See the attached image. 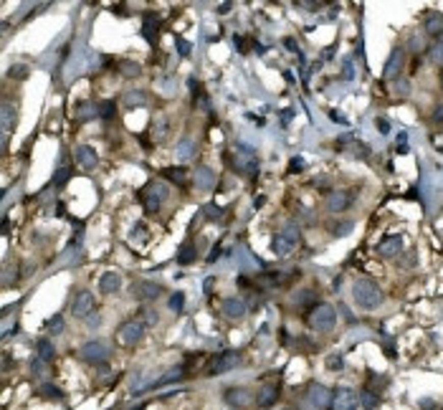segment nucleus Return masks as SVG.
I'll list each match as a JSON object with an SVG mask.
<instances>
[{"instance_id": "obj_1", "label": "nucleus", "mask_w": 443, "mask_h": 410, "mask_svg": "<svg viewBox=\"0 0 443 410\" xmlns=\"http://www.w3.org/2000/svg\"><path fill=\"white\" fill-rule=\"evenodd\" d=\"M352 296H355L357 306H362V309H375V306L382 304V291H380V286H377L375 281H370V278H357V281H355Z\"/></svg>"}, {"instance_id": "obj_2", "label": "nucleus", "mask_w": 443, "mask_h": 410, "mask_svg": "<svg viewBox=\"0 0 443 410\" xmlns=\"http://www.w3.org/2000/svg\"><path fill=\"white\" fill-rule=\"evenodd\" d=\"M167 195H170L167 185H165V183H157V180H149L147 185H145V188L137 193L140 203H142V208H145L147 213H157V210H160V205L167 200Z\"/></svg>"}, {"instance_id": "obj_3", "label": "nucleus", "mask_w": 443, "mask_h": 410, "mask_svg": "<svg viewBox=\"0 0 443 410\" xmlns=\"http://www.w3.org/2000/svg\"><path fill=\"white\" fill-rule=\"evenodd\" d=\"M230 167L238 175H253L258 167V155L248 144H236V157H230Z\"/></svg>"}, {"instance_id": "obj_4", "label": "nucleus", "mask_w": 443, "mask_h": 410, "mask_svg": "<svg viewBox=\"0 0 443 410\" xmlns=\"http://www.w3.org/2000/svg\"><path fill=\"white\" fill-rule=\"evenodd\" d=\"M337 324V312L334 306L329 304H317L311 312H309V327L317 329V332H332Z\"/></svg>"}, {"instance_id": "obj_5", "label": "nucleus", "mask_w": 443, "mask_h": 410, "mask_svg": "<svg viewBox=\"0 0 443 410\" xmlns=\"http://www.w3.org/2000/svg\"><path fill=\"white\" fill-rule=\"evenodd\" d=\"M299 241H301V236H299V228H296V225H289L286 230H281L279 236H274V241H271V248H274V253H276V256L286 259V256H292L296 248H299Z\"/></svg>"}, {"instance_id": "obj_6", "label": "nucleus", "mask_w": 443, "mask_h": 410, "mask_svg": "<svg viewBox=\"0 0 443 410\" xmlns=\"http://www.w3.org/2000/svg\"><path fill=\"white\" fill-rule=\"evenodd\" d=\"M145 329H147V324L142 319H127L117 329V342L122 347H137L140 342L145 340Z\"/></svg>"}, {"instance_id": "obj_7", "label": "nucleus", "mask_w": 443, "mask_h": 410, "mask_svg": "<svg viewBox=\"0 0 443 410\" xmlns=\"http://www.w3.org/2000/svg\"><path fill=\"white\" fill-rule=\"evenodd\" d=\"M241 365V352L236 349H225L221 354H216L208 365V375H223V372H230Z\"/></svg>"}, {"instance_id": "obj_8", "label": "nucleus", "mask_w": 443, "mask_h": 410, "mask_svg": "<svg viewBox=\"0 0 443 410\" xmlns=\"http://www.w3.org/2000/svg\"><path fill=\"white\" fill-rule=\"evenodd\" d=\"M357 405H360V395H357L352 388H340V390H334L332 410H357Z\"/></svg>"}, {"instance_id": "obj_9", "label": "nucleus", "mask_w": 443, "mask_h": 410, "mask_svg": "<svg viewBox=\"0 0 443 410\" xmlns=\"http://www.w3.org/2000/svg\"><path fill=\"white\" fill-rule=\"evenodd\" d=\"M94 309H96V304H94V296H91L89 291H79V294L74 296V301H71V312H74L76 319H86V317H91Z\"/></svg>"}, {"instance_id": "obj_10", "label": "nucleus", "mask_w": 443, "mask_h": 410, "mask_svg": "<svg viewBox=\"0 0 443 410\" xmlns=\"http://www.w3.org/2000/svg\"><path fill=\"white\" fill-rule=\"evenodd\" d=\"M79 354H81L84 362H91V365H99V362H107V360H109V349H107V344H101V342H89V344H84Z\"/></svg>"}, {"instance_id": "obj_11", "label": "nucleus", "mask_w": 443, "mask_h": 410, "mask_svg": "<svg viewBox=\"0 0 443 410\" xmlns=\"http://www.w3.org/2000/svg\"><path fill=\"white\" fill-rule=\"evenodd\" d=\"M332 398H334V395H332L324 385H311V390H309V403H311L314 410L332 408Z\"/></svg>"}, {"instance_id": "obj_12", "label": "nucleus", "mask_w": 443, "mask_h": 410, "mask_svg": "<svg viewBox=\"0 0 443 410\" xmlns=\"http://www.w3.org/2000/svg\"><path fill=\"white\" fill-rule=\"evenodd\" d=\"M74 157H76V162H79V167H84V170H94L99 165V155L89 144H79L74 149Z\"/></svg>"}, {"instance_id": "obj_13", "label": "nucleus", "mask_w": 443, "mask_h": 410, "mask_svg": "<svg viewBox=\"0 0 443 410\" xmlns=\"http://www.w3.org/2000/svg\"><path fill=\"white\" fill-rule=\"evenodd\" d=\"M400 251H403V236H387V238H382L380 246H377V253H380L382 259H393V256H398Z\"/></svg>"}, {"instance_id": "obj_14", "label": "nucleus", "mask_w": 443, "mask_h": 410, "mask_svg": "<svg viewBox=\"0 0 443 410\" xmlns=\"http://www.w3.org/2000/svg\"><path fill=\"white\" fill-rule=\"evenodd\" d=\"M160 291H162V286L154 284V281H137V284H135V296H137L140 301H152V299H157Z\"/></svg>"}, {"instance_id": "obj_15", "label": "nucleus", "mask_w": 443, "mask_h": 410, "mask_svg": "<svg viewBox=\"0 0 443 410\" xmlns=\"http://www.w3.org/2000/svg\"><path fill=\"white\" fill-rule=\"evenodd\" d=\"M221 309L225 317H230V319H241L243 314H246V301L243 299H236V296H228V299H223L221 301Z\"/></svg>"}, {"instance_id": "obj_16", "label": "nucleus", "mask_w": 443, "mask_h": 410, "mask_svg": "<svg viewBox=\"0 0 443 410\" xmlns=\"http://www.w3.org/2000/svg\"><path fill=\"white\" fill-rule=\"evenodd\" d=\"M350 200H352V195L345 193V190H329V193H327V208H329L332 213L345 210V208L350 205Z\"/></svg>"}, {"instance_id": "obj_17", "label": "nucleus", "mask_w": 443, "mask_h": 410, "mask_svg": "<svg viewBox=\"0 0 443 410\" xmlns=\"http://www.w3.org/2000/svg\"><path fill=\"white\" fill-rule=\"evenodd\" d=\"M225 403L233 405V408H246V405L251 403V393H248L246 388H230V390L225 393Z\"/></svg>"}, {"instance_id": "obj_18", "label": "nucleus", "mask_w": 443, "mask_h": 410, "mask_svg": "<svg viewBox=\"0 0 443 410\" xmlns=\"http://www.w3.org/2000/svg\"><path fill=\"white\" fill-rule=\"evenodd\" d=\"M400 68H403V48H395L382 68V79H395L400 73Z\"/></svg>"}, {"instance_id": "obj_19", "label": "nucleus", "mask_w": 443, "mask_h": 410, "mask_svg": "<svg viewBox=\"0 0 443 410\" xmlns=\"http://www.w3.org/2000/svg\"><path fill=\"white\" fill-rule=\"evenodd\" d=\"M122 289V276L114 271H107L101 273V278H99V291H104V294H114V291H119Z\"/></svg>"}, {"instance_id": "obj_20", "label": "nucleus", "mask_w": 443, "mask_h": 410, "mask_svg": "<svg viewBox=\"0 0 443 410\" xmlns=\"http://www.w3.org/2000/svg\"><path fill=\"white\" fill-rule=\"evenodd\" d=\"M216 172L211 170V167H198V172H195V185L200 188V190H213L216 188Z\"/></svg>"}, {"instance_id": "obj_21", "label": "nucleus", "mask_w": 443, "mask_h": 410, "mask_svg": "<svg viewBox=\"0 0 443 410\" xmlns=\"http://www.w3.org/2000/svg\"><path fill=\"white\" fill-rule=\"evenodd\" d=\"M279 388L276 385H264L261 390H258V398H256V403L261 405V408H271L276 400H279Z\"/></svg>"}, {"instance_id": "obj_22", "label": "nucleus", "mask_w": 443, "mask_h": 410, "mask_svg": "<svg viewBox=\"0 0 443 410\" xmlns=\"http://www.w3.org/2000/svg\"><path fill=\"white\" fill-rule=\"evenodd\" d=\"M185 377V367H172L170 372H165L157 382H152V385H147L142 393H147V390H154V388H162V385H170V382H177V380H183Z\"/></svg>"}, {"instance_id": "obj_23", "label": "nucleus", "mask_w": 443, "mask_h": 410, "mask_svg": "<svg viewBox=\"0 0 443 410\" xmlns=\"http://www.w3.org/2000/svg\"><path fill=\"white\" fill-rule=\"evenodd\" d=\"M423 25H426V33H428V36H438V38H441V33H443V15H438V13H428V15H426V20H423Z\"/></svg>"}, {"instance_id": "obj_24", "label": "nucleus", "mask_w": 443, "mask_h": 410, "mask_svg": "<svg viewBox=\"0 0 443 410\" xmlns=\"http://www.w3.org/2000/svg\"><path fill=\"white\" fill-rule=\"evenodd\" d=\"M94 117H99V107H96V104H91V101L76 104V119H79V122H89V119H94Z\"/></svg>"}, {"instance_id": "obj_25", "label": "nucleus", "mask_w": 443, "mask_h": 410, "mask_svg": "<svg viewBox=\"0 0 443 410\" xmlns=\"http://www.w3.org/2000/svg\"><path fill=\"white\" fill-rule=\"evenodd\" d=\"M162 177L170 180V183H175V185H180V188H185V183H188L185 167H165L162 170Z\"/></svg>"}, {"instance_id": "obj_26", "label": "nucleus", "mask_w": 443, "mask_h": 410, "mask_svg": "<svg viewBox=\"0 0 443 410\" xmlns=\"http://www.w3.org/2000/svg\"><path fill=\"white\" fill-rule=\"evenodd\" d=\"M36 357H38L41 362H54V357H56L54 344L48 340H38V344H36Z\"/></svg>"}, {"instance_id": "obj_27", "label": "nucleus", "mask_w": 443, "mask_h": 410, "mask_svg": "<svg viewBox=\"0 0 443 410\" xmlns=\"http://www.w3.org/2000/svg\"><path fill=\"white\" fill-rule=\"evenodd\" d=\"M147 101V96H145V91H140V89H132V91H127V96H124V107L127 109H137V107H142Z\"/></svg>"}, {"instance_id": "obj_28", "label": "nucleus", "mask_w": 443, "mask_h": 410, "mask_svg": "<svg viewBox=\"0 0 443 410\" xmlns=\"http://www.w3.org/2000/svg\"><path fill=\"white\" fill-rule=\"evenodd\" d=\"M13 127H15V112H13L10 104H5V107H3V137L10 135Z\"/></svg>"}, {"instance_id": "obj_29", "label": "nucleus", "mask_w": 443, "mask_h": 410, "mask_svg": "<svg viewBox=\"0 0 443 410\" xmlns=\"http://www.w3.org/2000/svg\"><path fill=\"white\" fill-rule=\"evenodd\" d=\"M195 256H198V253H195V246H193V243H185V246L177 251V264H180V266H188V264L195 261Z\"/></svg>"}, {"instance_id": "obj_30", "label": "nucleus", "mask_w": 443, "mask_h": 410, "mask_svg": "<svg viewBox=\"0 0 443 410\" xmlns=\"http://www.w3.org/2000/svg\"><path fill=\"white\" fill-rule=\"evenodd\" d=\"M193 155H195V142H193V139H183L180 147H177V160L185 162V160H190Z\"/></svg>"}, {"instance_id": "obj_31", "label": "nucleus", "mask_w": 443, "mask_h": 410, "mask_svg": "<svg viewBox=\"0 0 443 410\" xmlns=\"http://www.w3.org/2000/svg\"><path fill=\"white\" fill-rule=\"evenodd\" d=\"M114 112H117V101H114V99H107V101H101V104H99V117L112 119V117H114Z\"/></svg>"}, {"instance_id": "obj_32", "label": "nucleus", "mask_w": 443, "mask_h": 410, "mask_svg": "<svg viewBox=\"0 0 443 410\" xmlns=\"http://www.w3.org/2000/svg\"><path fill=\"white\" fill-rule=\"evenodd\" d=\"M48 332H51V335H61V332H64V317H61V314H56V317L48 319Z\"/></svg>"}, {"instance_id": "obj_33", "label": "nucleus", "mask_w": 443, "mask_h": 410, "mask_svg": "<svg viewBox=\"0 0 443 410\" xmlns=\"http://www.w3.org/2000/svg\"><path fill=\"white\" fill-rule=\"evenodd\" d=\"M183 304H185V294H183V291H175V294L170 296V309H172V312H183Z\"/></svg>"}, {"instance_id": "obj_34", "label": "nucleus", "mask_w": 443, "mask_h": 410, "mask_svg": "<svg viewBox=\"0 0 443 410\" xmlns=\"http://www.w3.org/2000/svg\"><path fill=\"white\" fill-rule=\"evenodd\" d=\"M119 71H122L124 76H140L142 66H140V64H135V61H127V64H122V66H119Z\"/></svg>"}, {"instance_id": "obj_35", "label": "nucleus", "mask_w": 443, "mask_h": 410, "mask_svg": "<svg viewBox=\"0 0 443 410\" xmlns=\"http://www.w3.org/2000/svg\"><path fill=\"white\" fill-rule=\"evenodd\" d=\"M345 367V360L340 357V354H332V357H327V370H332V372H340Z\"/></svg>"}, {"instance_id": "obj_36", "label": "nucleus", "mask_w": 443, "mask_h": 410, "mask_svg": "<svg viewBox=\"0 0 443 410\" xmlns=\"http://www.w3.org/2000/svg\"><path fill=\"white\" fill-rule=\"evenodd\" d=\"M360 403H362V408H368V410H372L375 405H377V395L375 393H362V398H360Z\"/></svg>"}, {"instance_id": "obj_37", "label": "nucleus", "mask_w": 443, "mask_h": 410, "mask_svg": "<svg viewBox=\"0 0 443 410\" xmlns=\"http://www.w3.org/2000/svg\"><path fill=\"white\" fill-rule=\"evenodd\" d=\"M69 177H71V167H61V170L56 172V185L64 188V185L69 183Z\"/></svg>"}, {"instance_id": "obj_38", "label": "nucleus", "mask_w": 443, "mask_h": 410, "mask_svg": "<svg viewBox=\"0 0 443 410\" xmlns=\"http://www.w3.org/2000/svg\"><path fill=\"white\" fill-rule=\"evenodd\" d=\"M203 213H205V215H208V218H213V220H218V218H223V213H225V210H223V208H218V205H205V208H203Z\"/></svg>"}, {"instance_id": "obj_39", "label": "nucleus", "mask_w": 443, "mask_h": 410, "mask_svg": "<svg viewBox=\"0 0 443 410\" xmlns=\"http://www.w3.org/2000/svg\"><path fill=\"white\" fill-rule=\"evenodd\" d=\"M175 46H177V54H180V56H190V51H193L190 43H188L185 38H180V36L175 38Z\"/></svg>"}, {"instance_id": "obj_40", "label": "nucleus", "mask_w": 443, "mask_h": 410, "mask_svg": "<svg viewBox=\"0 0 443 410\" xmlns=\"http://www.w3.org/2000/svg\"><path fill=\"white\" fill-rule=\"evenodd\" d=\"M428 56H431V61H436V64H443V43H438V46H431Z\"/></svg>"}, {"instance_id": "obj_41", "label": "nucleus", "mask_w": 443, "mask_h": 410, "mask_svg": "<svg viewBox=\"0 0 443 410\" xmlns=\"http://www.w3.org/2000/svg\"><path fill=\"white\" fill-rule=\"evenodd\" d=\"M332 233H334V236H350V233H352V223H350V220H347V223H337Z\"/></svg>"}, {"instance_id": "obj_42", "label": "nucleus", "mask_w": 443, "mask_h": 410, "mask_svg": "<svg viewBox=\"0 0 443 410\" xmlns=\"http://www.w3.org/2000/svg\"><path fill=\"white\" fill-rule=\"evenodd\" d=\"M41 395H43V398H54V400L61 398V393H59L54 385H43V388H41Z\"/></svg>"}, {"instance_id": "obj_43", "label": "nucleus", "mask_w": 443, "mask_h": 410, "mask_svg": "<svg viewBox=\"0 0 443 410\" xmlns=\"http://www.w3.org/2000/svg\"><path fill=\"white\" fill-rule=\"evenodd\" d=\"M398 152L400 155H405L408 152V135L403 132V135H398Z\"/></svg>"}, {"instance_id": "obj_44", "label": "nucleus", "mask_w": 443, "mask_h": 410, "mask_svg": "<svg viewBox=\"0 0 443 410\" xmlns=\"http://www.w3.org/2000/svg\"><path fill=\"white\" fill-rule=\"evenodd\" d=\"M375 124H377V132H380V135H387V132H390V122H387V119L377 117V122H375Z\"/></svg>"}, {"instance_id": "obj_45", "label": "nucleus", "mask_w": 443, "mask_h": 410, "mask_svg": "<svg viewBox=\"0 0 443 410\" xmlns=\"http://www.w3.org/2000/svg\"><path fill=\"white\" fill-rule=\"evenodd\" d=\"M289 170H292V172H301V170H304V160H301V157H292Z\"/></svg>"}, {"instance_id": "obj_46", "label": "nucleus", "mask_w": 443, "mask_h": 410, "mask_svg": "<svg viewBox=\"0 0 443 410\" xmlns=\"http://www.w3.org/2000/svg\"><path fill=\"white\" fill-rule=\"evenodd\" d=\"M25 73H28V68L23 66V64H18L15 68H10V76H13V79H23Z\"/></svg>"}, {"instance_id": "obj_47", "label": "nucleus", "mask_w": 443, "mask_h": 410, "mask_svg": "<svg viewBox=\"0 0 443 410\" xmlns=\"http://www.w3.org/2000/svg\"><path fill=\"white\" fill-rule=\"evenodd\" d=\"M142 322H145V324H154V322H157V314L149 312V309H145V312H142Z\"/></svg>"}, {"instance_id": "obj_48", "label": "nucleus", "mask_w": 443, "mask_h": 410, "mask_svg": "<svg viewBox=\"0 0 443 410\" xmlns=\"http://www.w3.org/2000/svg\"><path fill=\"white\" fill-rule=\"evenodd\" d=\"M218 256H221V241H218V243H216V246H213V251H211V256H208V261H211V264H213V261H216V259H218Z\"/></svg>"}, {"instance_id": "obj_49", "label": "nucleus", "mask_w": 443, "mask_h": 410, "mask_svg": "<svg viewBox=\"0 0 443 410\" xmlns=\"http://www.w3.org/2000/svg\"><path fill=\"white\" fill-rule=\"evenodd\" d=\"M433 119H436L438 124L443 122V104H438V107H436V112H433Z\"/></svg>"}, {"instance_id": "obj_50", "label": "nucleus", "mask_w": 443, "mask_h": 410, "mask_svg": "<svg viewBox=\"0 0 443 410\" xmlns=\"http://www.w3.org/2000/svg\"><path fill=\"white\" fill-rule=\"evenodd\" d=\"M284 46L292 51V54H296V43H294V38H284Z\"/></svg>"}, {"instance_id": "obj_51", "label": "nucleus", "mask_w": 443, "mask_h": 410, "mask_svg": "<svg viewBox=\"0 0 443 410\" xmlns=\"http://www.w3.org/2000/svg\"><path fill=\"white\" fill-rule=\"evenodd\" d=\"M230 5H233V3H221V5H218V13H228V10H230Z\"/></svg>"}, {"instance_id": "obj_52", "label": "nucleus", "mask_w": 443, "mask_h": 410, "mask_svg": "<svg viewBox=\"0 0 443 410\" xmlns=\"http://www.w3.org/2000/svg\"><path fill=\"white\" fill-rule=\"evenodd\" d=\"M205 291H208V294L213 291V278H205Z\"/></svg>"}, {"instance_id": "obj_53", "label": "nucleus", "mask_w": 443, "mask_h": 410, "mask_svg": "<svg viewBox=\"0 0 443 410\" xmlns=\"http://www.w3.org/2000/svg\"><path fill=\"white\" fill-rule=\"evenodd\" d=\"M264 203H266V198L261 195V198H256V203H253V205H256V208H261V205H264Z\"/></svg>"}, {"instance_id": "obj_54", "label": "nucleus", "mask_w": 443, "mask_h": 410, "mask_svg": "<svg viewBox=\"0 0 443 410\" xmlns=\"http://www.w3.org/2000/svg\"><path fill=\"white\" fill-rule=\"evenodd\" d=\"M441 84H443V71H441Z\"/></svg>"}, {"instance_id": "obj_55", "label": "nucleus", "mask_w": 443, "mask_h": 410, "mask_svg": "<svg viewBox=\"0 0 443 410\" xmlns=\"http://www.w3.org/2000/svg\"><path fill=\"white\" fill-rule=\"evenodd\" d=\"M441 43H443V33H441Z\"/></svg>"}]
</instances>
